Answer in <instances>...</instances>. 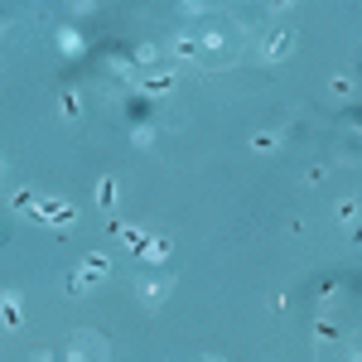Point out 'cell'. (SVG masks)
Listing matches in <instances>:
<instances>
[{
    "label": "cell",
    "instance_id": "cell-1",
    "mask_svg": "<svg viewBox=\"0 0 362 362\" xmlns=\"http://www.w3.org/2000/svg\"><path fill=\"white\" fill-rule=\"evenodd\" d=\"M198 39V63L203 68H227V63H237V29L227 25V20H213L208 29H194Z\"/></svg>",
    "mask_w": 362,
    "mask_h": 362
},
{
    "label": "cell",
    "instance_id": "cell-2",
    "mask_svg": "<svg viewBox=\"0 0 362 362\" xmlns=\"http://www.w3.org/2000/svg\"><path fill=\"white\" fill-rule=\"evenodd\" d=\"M169 290H174V276H169L165 266H150V271L136 280V295H140V305H145V309H160L169 300Z\"/></svg>",
    "mask_w": 362,
    "mask_h": 362
},
{
    "label": "cell",
    "instance_id": "cell-3",
    "mask_svg": "<svg viewBox=\"0 0 362 362\" xmlns=\"http://www.w3.org/2000/svg\"><path fill=\"white\" fill-rule=\"evenodd\" d=\"M295 54V34L290 29H266L261 34V58L266 63H280V58H290Z\"/></svg>",
    "mask_w": 362,
    "mask_h": 362
},
{
    "label": "cell",
    "instance_id": "cell-4",
    "mask_svg": "<svg viewBox=\"0 0 362 362\" xmlns=\"http://www.w3.org/2000/svg\"><path fill=\"white\" fill-rule=\"evenodd\" d=\"M112 348H107V338L102 334H87V329H78L73 334V343H68V358H107Z\"/></svg>",
    "mask_w": 362,
    "mask_h": 362
},
{
    "label": "cell",
    "instance_id": "cell-5",
    "mask_svg": "<svg viewBox=\"0 0 362 362\" xmlns=\"http://www.w3.org/2000/svg\"><path fill=\"white\" fill-rule=\"evenodd\" d=\"M169 251H174V242H169L165 232H160V237L150 232V237H145V242L136 247V256L145 261V266H165V261H169Z\"/></svg>",
    "mask_w": 362,
    "mask_h": 362
},
{
    "label": "cell",
    "instance_id": "cell-6",
    "mask_svg": "<svg viewBox=\"0 0 362 362\" xmlns=\"http://www.w3.org/2000/svg\"><path fill=\"white\" fill-rule=\"evenodd\" d=\"M140 83H145V92L165 97V92L179 87V73H174V68H145V73H140Z\"/></svg>",
    "mask_w": 362,
    "mask_h": 362
},
{
    "label": "cell",
    "instance_id": "cell-7",
    "mask_svg": "<svg viewBox=\"0 0 362 362\" xmlns=\"http://www.w3.org/2000/svg\"><path fill=\"white\" fill-rule=\"evenodd\" d=\"M78 271H83V276L92 280V285H97V280H107V276H112V256H107V251H87Z\"/></svg>",
    "mask_w": 362,
    "mask_h": 362
},
{
    "label": "cell",
    "instance_id": "cell-8",
    "mask_svg": "<svg viewBox=\"0 0 362 362\" xmlns=\"http://www.w3.org/2000/svg\"><path fill=\"white\" fill-rule=\"evenodd\" d=\"M92 198H97V208H102V213H112L116 203H121V184H116L112 174H102V179H97V189H92Z\"/></svg>",
    "mask_w": 362,
    "mask_h": 362
},
{
    "label": "cell",
    "instance_id": "cell-9",
    "mask_svg": "<svg viewBox=\"0 0 362 362\" xmlns=\"http://www.w3.org/2000/svg\"><path fill=\"white\" fill-rule=\"evenodd\" d=\"M39 223H54V227H68L73 223V208H63V203H54V198H39V213H34Z\"/></svg>",
    "mask_w": 362,
    "mask_h": 362
},
{
    "label": "cell",
    "instance_id": "cell-10",
    "mask_svg": "<svg viewBox=\"0 0 362 362\" xmlns=\"http://www.w3.org/2000/svg\"><path fill=\"white\" fill-rule=\"evenodd\" d=\"M39 198H44V194L25 184V189H15V194H10V208H15L20 218H34V213H39Z\"/></svg>",
    "mask_w": 362,
    "mask_h": 362
},
{
    "label": "cell",
    "instance_id": "cell-11",
    "mask_svg": "<svg viewBox=\"0 0 362 362\" xmlns=\"http://www.w3.org/2000/svg\"><path fill=\"white\" fill-rule=\"evenodd\" d=\"M0 324H5V329H20V324H25L20 295H0Z\"/></svg>",
    "mask_w": 362,
    "mask_h": 362
},
{
    "label": "cell",
    "instance_id": "cell-12",
    "mask_svg": "<svg viewBox=\"0 0 362 362\" xmlns=\"http://www.w3.org/2000/svg\"><path fill=\"white\" fill-rule=\"evenodd\" d=\"M83 49H87V39L78 29H58V54L63 58H83Z\"/></svg>",
    "mask_w": 362,
    "mask_h": 362
},
{
    "label": "cell",
    "instance_id": "cell-13",
    "mask_svg": "<svg viewBox=\"0 0 362 362\" xmlns=\"http://www.w3.org/2000/svg\"><path fill=\"white\" fill-rule=\"evenodd\" d=\"M169 54H174V58H184V63H198V39H194V34H174Z\"/></svg>",
    "mask_w": 362,
    "mask_h": 362
},
{
    "label": "cell",
    "instance_id": "cell-14",
    "mask_svg": "<svg viewBox=\"0 0 362 362\" xmlns=\"http://www.w3.org/2000/svg\"><path fill=\"white\" fill-rule=\"evenodd\" d=\"M329 92H334L338 102H353V97H358V78H353V73H334Z\"/></svg>",
    "mask_w": 362,
    "mask_h": 362
},
{
    "label": "cell",
    "instance_id": "cell-15",
    "mask_svg": "<svg viewBox=\"0 0 362 362\" xmlns=\"http://www.w3.org/2000/svg\"><path fill=\"white\" fill-rule=\"evenodd\" d=\"M58 112H63V121H78V116H83V97H78V92H63V97H58Z\"/></svg>",
    "mask_w": 362,
    "mask_h": 362
},
{
    "label": "cell",
    "instance_id": "cell-16",
    "mask_svg": "<svg viewBox=\"0 0 362 362\" xmlns=\"http://www.w3.org/2000/svg\"><path fill=\"white\" fill-rule=\"evenodd\" d=\"M334 213H338V223H343V227H358V198H353V194H348V198H338V208H334Z\"/></svg>",
    "mask_w": 362,
    "mask_h": 362
},
{
    "label": "cell",
    "instance_id": "cell-17",
    "mask_svg": "<svg viewBox=\"0 0 362 362\" xmlns=\"http://www.w3.org/2000/svg\"><path fill=\"white\" fill-rule=\"evenodd\" d=\"M251 150H256V155H276V150H280V136H271V131H256V136H251Z\"/></svg>",
    "mask_w": 362,
    "mask_h": 362
},
{
    "label": "cell",
    "instance_id": "cell-18",
    "mask_svg": "<svg viewBox=\"0 0 362 362\" xmlns=\"http://www.w3.org/2000/svg\"><path fill=\"white\" fill-rule=\"evenodd\" d=\"M136 63H140V68H155V63H160V44H140Z\"/></svg>",
    "mask_w": 362,
    "mask_h": 362
},
{
    "label": "cell",
    "instance_id": "cell-19",
    "mask_svg": "<svg viewBox=\"0 0 362 362\" xmlns=\"http://www.w3.org/2000/svg\"><path fill=\"white\" fill-rule=\"evenodd\" d=\"M63 290H68V295H87V290H92V280H87L83 271H73V276L63 280Z\"/></svg>",
    "mask_w": 362,
    "mask_h": 362
},
{
    "label": "cell",
    "instance_id": "cell-20",
    "mask_svg": "<svg viewBox=\"0 0 362 362\" xmlns=\"http://www.w3.org/2000/svg\"><path fill=\"white\" fill-rule=\"evenodd\" d=\"M179 15H194V20H208V0H179Z\"/></svg>",
    "mask_w": 362,
    "mask_h": 362
},
{
    "label": "cell",
    "instance_id": "cell-21",
    "mask_svg": "<svg viewBox=\"0 0 362 362\" xmlns=\"http://www.w3.org/2000/svg\"><path fill=\"white\" fill-rule=\"evenodd\" d=\"M324 179H329V165H309L305 169V184H309V189H319Z\"/></svg>",
    "mask_w": 362,
    "mask_h": 362
},
{
    "label": "cell",
    "instance_id": "cell-22",
    "mask_svg": "<svg viewBox=\"0 0 362 362\" xmlns=\"http://www.w3.org/2000/svg\"><path fill=\"white\" fill-rule=\"evenodd\" d=\"M150 140H155L150 126H136V131H131V145H150Z\"/></svg>",
    "mask_w": 362,
    "mask_h": 362
},
{
    "label": "cell",
    "instance_id": "cell-23",
    "mask_svg": "<svg viewBox=\"0 0 362 362\" xmlns=\"http://www.w3.org/2000/svg\"><path fill=\"white\" fill-rule=\"evenodd\" d=\"M92 5H97V0H73V10H78V15H87Z\"/></svg>",
    "mask_w": 362,
    "mask_h": 362
},
{
    "label": "cell",
    "instance_id": "cell-24",
    "mask_svg": "<svg viewBox=\"0 0 362 362\" xmlns=\"http://www.w3.org/2000/svg\"><path fill=\"white\" fill-rule=\"evenodd\" d=\"M290 5H295V0H271V10H290Z\"/></svg>",
    "mask_w": 362,
    "mask_h": 362
},
{
    "label": "cell",
    "instance_id": "cell-25",
    "mask_svg": "<svg viewBox=\"0 0 362 362\" xmlns=\"http://www.w3.org/2000/svg\"><path fill=\"white\" fill-rule=\"evenodd\" d=\"M0 247H5V227H0Z\"/></svg>",
    "mask_w": 362,
    "mask_h": 362
},
{
    "label": "cell",
    "instance_id": "cell-26",
    "mask_svg": "<svg viewBox=\"0 0 362 362\" xmlns=\"http://www.w3.org/2000/svg\"><path fill=\"white\" fill-rule=\"evenodd\" d=\"M0 174H5V155H0Z\"/></svg>",
    "mask_w": 362,
    "mask_h": 362
}]
</instances>
